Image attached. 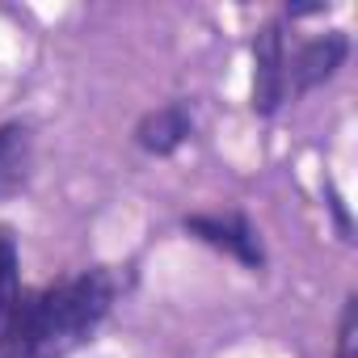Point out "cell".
Wrapping results in <instances>:
<instances>
[{"label":"cell","mask_w":358,"mask_h":358,"mask_svg":"<svg viewBox=\"0 0 358 358\" xmlns=\"http://www.w3.org/2000/svg\"><path fill=\"white\" fill-rule=\"evenodd\" d=\"M287 97V51H282V26L266 22L253 38V110L274 114Z\"/></svg>","instance_id":"2"},{"label":"cell","mask_w":358,"mask_h":358,"mask_svg":"<svg viewBox=\"0 0 358 358\" xmlns=\"http://www.w3.org/2000/svg\"><path fill=\"white\" fill-rule=\"evenodd\" d=\"M186 232H194L199 241L232 253L245 266H262L266 262L262 257V241H257V232L249 228L245 215H194V220H186Z\"/></svg>","instance_id":"3"},{"label":"cell","mask_w":358,"mask_h":358,"mask_svg":"<svg viewBox=\"0 0 358 358\" xmlns=\"http://www.w3.org/2000/svg\"><path fill=\"white\" fill-rule=\"evenodd\" d=\"M22 282H17V249H13V232L0 228V324L13 316V308L22 303Z\"/></svg>","instance_id":"7"},{"label":"cell","mask_w":358,"mask_h":358,"mask_svg":"<svg viewBox=\"0 0 358 358\" xmlns=\"http://www.w3.org/2000/svg\"><path fill=\"white\" fill-rule=\"evenodd\" d=\"M190 131H194L190 106L173 101V106H160V110H152V114L139 118L135 143H139L143 152H152V156H169L173 148H182V143L190 139Z\"/></svg>","instance_id":"5"},{"label":"cell","mask_w":358,"mask_h":358,"mask_svg":"<svg viewBox=\"0 0 358 358\" xmlns=\"http://www.w3.org/2000/svg\"><path fill=\"white\" fill-rule=\"evenodd\" d=\"M118 295L114 270H85L51 291L22 295L0 324V358H68L93 337Z\"/></svg>","instance_id":"1"},{"label":"cell","mask_w":358,"mask_h":358,"mask_svg":"<svg viewBox=\"0 0 358 358\" xmlns=\"http://www.w3.org/2000/svg\"><path fill=\"white\" fill-rule=\"evenodd\" d=\"M345 55H350V38H345L341 30L320 34V38H312V43L295 55V64L287 68V85H291L295 93H308V89L324 85V80L345 64Z\"/></svg>","instance_id":"4"},{"label":"cell","mask_w":358,"mask_h":358,"mask_svg":"<svg viewBox=\"0 0 358 358\" xmlns=\"http://www.w3.org/2000/svg\"><path fill=\"white\" fill-rule=\"evenodd\" d=\"M354 329H358V299L350 295L341 308V324H337V358H354Z\"/></svg>","instance_id":"8"},{"label":"cell","mask_w":358,"mask_h":358,"mask_svg":"<svg viewBox=\"0 0 358 358\" xmlns=\"http://www.w3.org/2000/svg\"><path fill=\"white\" fill-rule=\"evenodd\" d=\"M26 160H30V131L17 122L0 127V194H9L26 177Z\"/></svg>","instance_id":"6"}]
</instances>
